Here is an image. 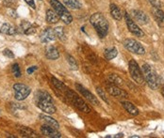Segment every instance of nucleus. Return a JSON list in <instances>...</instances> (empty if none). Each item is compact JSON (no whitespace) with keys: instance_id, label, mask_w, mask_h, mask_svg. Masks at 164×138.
I'll return each mask as SVG.
<instances>
[{"instance_id":"nucleus-1","label":"nucleus","mask_w":164,"mask_h":138,"mask_svg":"<svg viewBox=\"0 0 164 138\" xmlns=\"http://www.w3.org/2000/svg\"><path fill=\"white\" fill-rule=\"evenodd\" d=\"M34 100H35L36 106L40 108L43 112H45L47 114L56 113L57 111L56 106L54 105L53 99L47 91L43 89L36 91Z\"/></svg>"},{"instance_id":"nucleus-2","label":"nucleus","mask_w":164,"mask_h":138,"mask_svg":"<svg viewBox=\"0 0 164 138\" xmlns=\"http://www.w3.org/2000/svg\"><path fill=\"white\" fill-rule=\"evenodd\" d=\"M90 22L92 26L95 27L98 36L103 39L108 33V23L104 15L100 12L94 13L90 18Z\"/></svg>"},{"instance_id":"nucleus-3","label":"nucleus","mask_w":164,"mask_h":138,"mask_svg":"<svg viewBox=\"0 0 164 138\" xmlns=\"http://www.w3.org/2000/svg\"><path fill=\"white\" fill-rule=\"evenodd\" d=\"M141 71L143 74L144 81L147 83L148 87L153 90L158 89V87L159 86L158 78L157 72L153 69V67L149 64H143L142 68H141Z\"/></svg>"},{"instance_id":"nucleus-4","label":"nucleus","mask_w":164,"mask_h":138,"mask_svg":"<svg viewBox=\"0 0 164 138\" xmlns=\"http://www.w3.org/2000/svg\"><path fill=\"white\" fill-rule=\"evenodd\" d=\"M50 4L64 24L69 25L73 22V16L68 11L66 7L63 6L59 0H50Z\"/></svg>"},{"instance_id":"nucleus-5","label":"nucleus","mask_w":164,"mask_h":138,"mask_svg":"<svg viewBox=\"0 0 164 138\" xmlns=\"http://www.w3.org/2000/svg\"><path fill=\"white\" fill-rule=\"evenodd\" d=\"M65 95H66L68 100L72 103V104H74L78 110H80L81 112H84V113H90V108L89 107V105L75 91L71 90L70 88H67L66 91H65Z\"/></svg>"},{"instance_id":"nucleus-6","label":"nucleus","mask_w":164,"mask_h":138,"mask_svg":"<svg viewBox=\"0 0 164 138\" xmlns=\"http://www.w3.org/2000/svg\"><path fill=\"white\" fill-rule=\"evenodd\" d=\"M128 70H129V73L132 77L133 80L137 83V84H143L144 82V78H143V74L141 71V69L140 68V66L138 65V63L134 60V59H131L128 62Z\"/></svg>"},{"instance_id":"nucleus-7","label":"nucleus","mask_w":164,"mask_h":138,"mask_svg":"<svg viewBox=\"0 0 164 138\" xmlns=\"http://www.w3.org/2000/svg\"><path fill=\"white\" fill-rule=\"evenodd\" d=\"M124 46L126 50H128L131 53H134L136 55H144L145 49L144 47L137 41L133 39H126L124 42Z\"/></svg>"},{"instance_id":"nucleus-8","label":"nucleus","mask_w":164,"mask_h":138,"mask_svg":"<svg viewBox=\"0 0 164 138\" xmlns=\"http://www.w3.org/2000/svg\"><path fill=\"white\" fill-rule=\"evenodd\" d=\"M13 90H14V98L17 101H23L31 92L30 87L24 84H15L13 86Z\"/></svg>"},{"instance_id":"nucleus-9","label":"nucleus","mask_w":164,"mask_h":138,"mask_svg":"<svg viewBox=\"0 0 164 138\" xmlns=\"http://www.w3.org/2000/svg\"><path fill=\"white\" fill-rule=\"evenodd\" d=\"M124 19H125V23H126V26H127V28L128 30L136 37H139V38H142L144 37V33L143 31L140 28V26L133 21L132 18L130 17V15L127 13L126 11L124 12Z\"/></svg>"},{"instance_id":"nucleus-10","label":"nucleus","mask_w":164,"mask_h":138,"mask_svg":"<svg viewBox=\"0 0 164 138\" xmlns=\"http://www.w3.org/2000/svg\"><path fill=\"white\" fill-rule=\"evenodd\" d=\"M76 87H77L78 91L92 104H95V105H98L99 104V101L97 100V98L92 92H90L87 88H85L82 85L76 84Z\"/></svg>"},{"instance_id":"nucleus-11","label":"nucleus","mask_w":164,"mask_h":138,"mask_svg":"<svg viewBox=\"0 0 164 138\" xmlns=\"http://www.w3.org/2000/svg\"><path fill=\"white\" fill-rule=\"evenodd\" d=\"M41 132L47 137H52V138L61 137V132H58V129L54 128L48 124H44L41 127Z\"/></svg>"},{"instance_id":"nucleus-12","label":"nucleus","mask_w":164,"mask_h":138,"mask_svg":"<svg viewBox=\"0 0 164 138\" xmlns=\"http://www.w3.org/2000/svg\"><path fill=\"white\" fill-rule=\"evenodd\" d=\"M107 90L111 95L117 98H127V96H128L124 89H121L118 86H115L111 83L107 85Z\"/></svg>"},{"instance_id":"nucleus-13","label":"nucleus","mask_w":164,"mask_h":138,"mask_svg":"<svg viewBox=\"0 0 164 138\" xmlns=\"http://www.w3.org/2000/svg\"><path fill=\"white\" fill-rule=\"evenodd\" d=\"M56 39V34L54 32V29L52 28H46L42 31L40 35V39L43 43H49Z\"/></svg>"},{"instance_id":"nucleus-14","label":"nucleus","mask_w":164,"mask_h":138,"mask_svg":"<svg viewBox=\"0 0 164 138\" xmlns=\"http://www.w3.org/2000/svg\"><path fill=\"white\" fill-rule=\"evenodd\" d=\"M132 12H133V16H134L135 20L140 25L144 26V25H147L149 23V17L147 16V14H145V12H143L142 10H134Z\"/></svg>"},{"instance_id":"nucleus-15","label":"nucleus","mask_w":164,"mask_h":138,"mask_svg":"<svg viewBox=\"0 0 164 138\" xmlns=\"http://www.w3.org/2000/svg\"><path fill=\"white\" fill-rule=\"evenodd\" d=\"M45 56L50 60H56L60 57L59 50L53 45H49L45 50Z\"/></svg>"},{"instance_id":"nucleus-16","label":"nucleus","mask_w":164,"mask_h":138,"mask_svg":"<svg viewBox=\"0 0 164 138\" xmlns=\"http://www.w3.org/2000/svg\"><path fill=\"white\" fill-rule=\"evenodd\" d=\"M121 104H122L123 107L124 108V110L126 112H128L130 115H132V116L139 115V109L132 103L127 102V101H123V102H121Z\"/></svg>"},{"instance_id":"nucleus-17","label":"nucleus","mask_w":164,"mask_h":138,"mask_svg":"<svg viewBox=\"0 0 164 138\" xmlns=\"http://www.w3.org/2000/svg\"><path fill=\"white\" fill-rule=\"evenodd\" d=\"M152 12H153L154 18H155V20L157 21V23H158L160 26H164V11L161 10L160 9H156V8H154L153 10H152Z\"/></svg>"},{"instance_id":"nucleus-18","label":"nucleus","mask_w":164,"mask_h":138,"mask_svg":"<svg viewBox=\"0 0 164 138\" xmlns=\"http://www.w3.org/2000/svg\"><path fill=\"white\" fill-rule=\"evenodd\" d=\"M60 20L61 19H60L59 15L56 13L55 10H46V21L49 24H57Z\"/></svg>"},{"instance_id":"nucleus-19","label":"nucleus","mask_w":164,"mask_h":138,"mask_svg":"<svg viewBox=\"0 0 164 138\" xmlns=\"http://www.w3.org/2000/svg\"><path fill=\"white\" fill-rule=\"evenodd\" d=\"M40 118L41 120L44 121V122H45L46 124H48V125H50V126H52V127H54V128H56V129H59L60 128V124H59V122L55 120V118H53V117H51V116H46V115H40Z\"/></svg>"},{"instance_id":"nucleus-20","label":"nucleus","mask_w":164,"mask_h":138,"mask_svg":"<svg viewBox=\"0 0 164 138\" xmlns=\"http://www.w3.org/2000/svg\"><path fill=\"white\" fill-rule=\"evenodd\" d=\"M0 32L5 35H14L17 32L16 27H14L13 26H11V24H3L1 28H0Z\"/></svg>"},{"instance_id":"nucleus-21","label":"nucleus","mask_w":164,"mask_h":138,"mask_svg":"<svg viewBox=\"0 0 164 138\" xmlns=\"http://www.w3.org/2000/svg\"><path fill=\"white\" fill-rule=\"evenodd\" d=\"M111 15L113 19L117 20V21H120L123 18V14L120 8L115 4H111Z\"/></svg>"},{"instance_id":"nucleus-22","label":"nucleus","mask_w":164,"mask_h":138,"mask_svg":"<svg viewBox=\"0 0 164 138\" xmlns=\"http://www.w3.org/2000/svg\"><path fill=\"white\" fill-rule=\"evenodd\" d=\"M64 5L73 10H79L82 8V3L79 0H62Z\"/></svg>"},{"instance_id":"nucleus-23","label":"nucleus","mask_w":164,"mask_h":138,"mask_svg":"<svg viewBox=\"0 0 164 138\" xmlns=\"http://www.w3.org/2000/svg\"><path fill=\"white\" fill-rule=\"evenodd\" d=\"M118 55V50L115 47H111L105 50L104 52V56L107 60H111V59L115 58Z\"/></svg>"},{"instance_id":"nucleus-24","label":"nucleus","mask_w":164,"mask_h":138,"mask_svg":"<svg viewBox=\"0 0 164 138\" xmlns=\"http://www.w3.org/2000/svg\"><path fill=\"white\" fill-rule=\"evenodd\" d=\"M18 132H20V134H22V136H25V137H35L36 136L35 132L27 127H24V126L19 127L18 128Z\"/></svg>"},{"instance_id":"nucleus-25","label":"nucleus","mask_w":164,"mask_h":138,"mask_svg":"<svg viewBox=\"0 0 164 138\" xmlns=\"http://www.w3.org/2000/svg\"><path fill=\"white\" fill-rule=\"evenodd\" d=\"M108 82H111V84L115 85V86H123L124 85V82L122 80V78H120L117 74L115 73H112V74H109L108 77Z\"/></svg>"},{"instance_id":"nucleus-26","label":"nucleus","mask_w":164,"mask_h":138,"mask_svg":"<svg viewBox=\"0 0 164 138\" xmlns=\"http://www.w3.org/2000/svg\"><path fill=\"white\" fill-rule=\"evenodd\" d=\"M51 81H52V84L54 85V87H56L58 90H60V91H63V92H65L66 89L68 88V87H66V86H65L61 81L58 80L57 78L52 77V78H51Z\"/></svg>"},{"instance_id":"nucleus-27","label":"nucleus","mask_w":164,"mask_h":138,"mask_svg":"<svg viewBox=\"0 0 164 138\" xmlns=\"http://www.w3.org/2000/svg\"><path fill=\"white\" fill-rule=\"evenodd\" d=\"M66 59H67V61H68V63H69L70 67H71L73 70H76V71H77V70L78 69V62H77V60L75 59V57H74V56H72L71 55L67 54V55H66Z\"/></svg>"},{"instance_id":"nucleus-28","label":"nucleus","mask_w":164,"mask_h":138,"mask_svg":"<svg viewBox=\"0 0 164 138\" xmlns=\"http://www.w3.org/2000/svg\"><path fill=\"white\" fill-rule=\"evenodd\" d=\"M54 32L56 34V37H58L61 41H64L65 39V33H64V29L62 26H58L56 28H54Z\"/></svg>"},{"instance_id":"nucleus-29","label":"nucleus","mask_w":164,"mask_h":138,"mask_svg":"<svg viewBox=\"0 0 164 138\" xmlns=\"http://www.w3.org/2000/svg\"><path fill=\"white\" fill-rule=\"evenodd\" d=\"M11 71H12L13 75H14L15 77H17V78H19V77L22 75L21 71H20V67H19V65H18L17 63H15V64H13V65H12Z\"/></svg>"},{"instance_id":"nucleus-30","label":"nucleus","mask_w":164,"mask_h":138,"mask_svg":"<svg viewBox=\"0 0 164 138\" xmlns=\"http://www.w3.org/2000/svg\"><path fill=\"white\" fill-rule=\"evenodd\" d=\"M96 91H97L98 96L102 99V100H103V101H105L107 104H108V101H107V97H106L105 91H104L101 87H96Z\"/></svg>"},{"instance_id":"nucleus-31","label":"nucleus","mask_w":164,"mask_h":138,"mask_svg":"<svg viewBox=\"0 0 164 138\" xmlns=\"http://www.w3.org/2000/svg\"><path fill=\"white\" fill-rule=\"evenodd\" d=\"M16 3H17V0H4V2H3L4 6L8 8H13Z\"/></svg>"},{"instance_id":"nucleus-32","label":"nucleus","mask_w":164,"mask_h":138,"mask_svg":"<svg viewBox=\"0 0 164 138\" xmlns=\"http://www.w3.org/2000/svg\"><path fill=\"white\" fill-rule=\"evenodd\" d=\"M150 2V4L152 5V7L156 8V9H161V3L158 1V0H148Z\"/></svg>"},{"instance_id":"nucleus-33","label":"nucleus","mask_w":164,"mask_h":138,"mask_svg":"<svg viewBox=\"0 0 164 138\" xmlns=\"http://www.w3.org/2000/svg\"><path fill=\"white\" fill-rule=\"evenodd\" d=\"M36 32V26H33V25H31L27 29H26L25 30V34L26 35H31V34H34Z\"/></svg>"},{"instance_id":"nucleus-34","label":"nucleus","mask_w":164,"mask_h":138,"mask_svg":"<svg viewBox=\"0 0 164 138\" xmlns=\"http://www.w3.org/2000/svg\"><path fill=\"white\" fill-rule=\"evenodd\" d=\"M3 54H4V55H6L9 58H14V54L10 49H5L4 52H3Z\"/></svg>"},{"instance_id":"nucleus-35","label":"nucleus","mask_w":164,"mask_h":138,"mask_svg":"<svg viewBox=\"0 0 164 138\" xmlns=\"http://www.w3.org/2000/svg\"><path fill=\"white\" fill-rule=\"evenodd\" d=\"M30 26H31V24H29V23L27 22V21H24V22L21 24V28H22V29L24 30V32H25V30L27 29Z\"/></svg>"},{"instance_id":"nucleus-36","label":"nucleus","mask_w":164,"mask_h":138,"mask_svg":"<svg viewBox=\"0 0 164 138\" xmlns=\"http://www.w3.org/2000/svg\"><path fill=\"white\" fill-rule=\"evenodd\" d=\"M38 69V67L37 66H32V67H29L27 70V72L28 73V74H32L36 70Z\"/></svg>"},{"instance_id":"nucleus-37","label":"nucleus","mask_w":164,"mask_h":138,"mask_svg":"<svg viewBox=\"0 0 164 138\" xmlns=\"http://www.w3.org/2000/svg\"><path fill=\"white\" fill-rule=\"evenodd\" d=\"M24 1L27 4V5H29V7H31L32 9H36V6H35V3H34V1L33 0H24Z\"/></svg>"},{"instance_id":"nucleus-38","label":"nucleus","mask_w":164,"mask_h":138,"mask_svg":"<svg viewBox=\"0 0 164 138\" xmlns=\"http://www.w3.org/2000/svg\"><path fill=\"white\" fill-rule=\"evenodd\" d=\"M113 137H115V138H117V137H124V134L123 133H118V134L114 135Z\"/></svg>"},{"instance_id":"nucleus-39","label":"nucleus","mask_w":164,"mask_h":138,"mask_svg":"<svg viewBox=\"0 0 164 138\" xmlns=\"http://www.w3.org/2000/svg\"><path fill=\"white\" fill-rule=\"evenodd\" d=\"M161 94H162V96H163V98H164V86L161 87Z\"/></svg>"}]
</instances>
